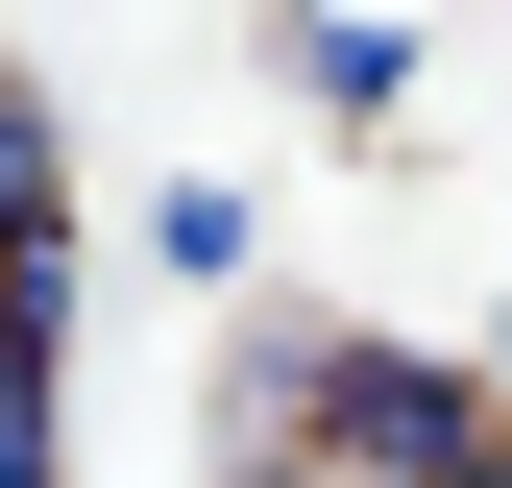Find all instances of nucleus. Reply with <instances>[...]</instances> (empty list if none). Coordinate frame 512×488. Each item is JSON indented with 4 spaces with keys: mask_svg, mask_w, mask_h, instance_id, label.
<instances>
[{
    "mask_svg": "<svg viewBox=\"0 0 512 488\" xmlns=\"http://www.w3.org/2000/svg\"><path fill=\"white\" fill-rule=\"evenodd\" d=\"M269 488H512V415H488V366H439V342H342V391H317V440Z\"/></svg>",
    "mask_w": 512,
    "mask_h": 488,
    "instance_id": "nucleus-1",
    "label": "nucleus"
},
{
    "mask_svg": "<svg viewBox=\"0 0 512 488\" xmlns=\"http://www.w3.org/2000/svg\"><path fill=\"white\" fill-rule=\"evenodd\" d=\"M317 391H342V318H244V366H220V464L269 488V464L317 440Z\"/></svg>",
    "mask_w": 512,
    "mask_h": 488,
    "instance_id": "nucleus-2",
    "label": "nucleus"
},
{
    "mask_svg": "<svg viewBox=\"0 0 512 488\" xmlns=\"http://www.w3.org/2000/svg\"><path fill=\"white\" fill-rule=\"evenodd\" d=\"M49 220H74V122H49V98H0V244H49Z\"/></svg>",
    "mask_w": 512,
    "mask_h": 488,
    "instance_id": "nucleus-5",
    "label": "nucleus"
},
{
    "mask_svg": "<svg viewBox=\"0 0 512 488\" xmlns=\"http://www.w3.org/2000/svg\"><path fill=\"white\" fill-rule=\"evenodd\" d=\"M147 269H171V293H244V196H220V171H171V196H147Z\"/></svg>",
    "mask_w": 512,
    "mask_h": 488,
    "instance_id": "nucleus-4",
    "label": "nucleus"
},
{
    "mask_svg": "<svg viewBox=\"0 0 512 488\" xmlns=\"http://www.w3.org/2000/svg\"><path fill=\"white\" fill-rule=\"evenodd\" d=\"M269 49H293L317 122H391V98H415V25H366V0H269Z\"/></svg>",
    "mask_w": 512,
    "mask_h": 488,
    "instance_id": "nucleus-3",
    "label": "nucleus"
}]
</instances>
